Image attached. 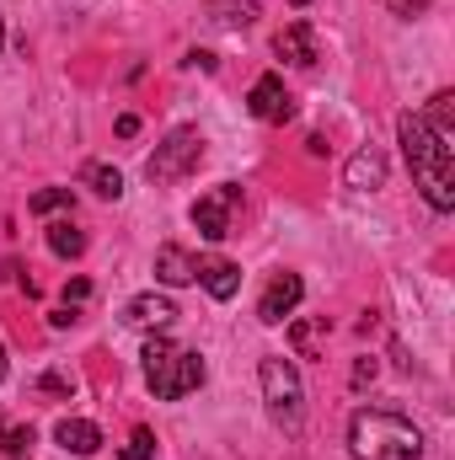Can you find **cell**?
<instances>
[{
	"mask_svg": "<svg viewBox=\"0 0 455 460\" xmlns=\"http://www.w3.org/2000/svg\"><path fill=\"white\" fill-rule=\"evenodd\" d=\"M397 139H402V155H407L413 182H418V193L429 199V209L451 215V209H455V161H451V145H440V139H434V128H429L418 113H402V118H397Z\"/></svg>",
	"mask_w": 455,
	"mask_h": 460,
	"instance_id": "obj_1",
	"label": "cell"
},
{
	"mask_svg": "<svg viewBox=\"0 0 455 460\" xmlns=\"http://www.w3.org/2000/svg\"><path fill=\"white\" fill-rule=\"evenodd\" d=\"M348 456L353 460H424V434L391 407H364L348 423Z\"/></svg>",
	"mask_w": 455,
	"mask_h": 460,
	"instance_id": "obj_2",
	"label": "cell"
},
{
	"mask_svg": "<svg viewBox=\"0 0 455 460\" xmlns=\"http://www.w3.org/2000/svg\"><path fill=\"white\" fill-rule=\"evenodd\" d=\"M145 385L161 396V402H183L188 391H199L204 385V358L193 353V348H177L172 338H150L145 343Z\"/></svg>",
	"mask_w": 455,
	"mask_h": 460,
	"instance_id": "obj_3",
	"label": "cell"
},
{
	"mask_svg": "<svg viewBox=\"0 0 455 460\" xmlns=\"http://www.w3.org/2000/svg\"><path fill=\"white\" fill-rule=\"evenodd\" d=\"M257 385H263L268 418L295 434V429L306 423V385H300V369H295L284 353H268V358L257 364Z\"/></svg>",
	"mask_w": 455,
	"mask_h": 460,
	"instance_id": "obj_4",
	"label": "cell"
},
{
	"mask_svg": "<svg viewBox=\"0 0 455 460\" xmlns=\"http://www.w3.org/2000/svg\"><path fill=\"white\" fill-rule=\"evenodd\" d=\"M199 161H204V134H199L193 123H177V128L156 145V155L145 161V177H150V182H177V177H188Z\"/></svg>",
	"mask_w": 455,
	"mask_h": 460,
	"instance_id": "obj_5",
	"label": "cell"
},
{
	"mask_svg": "<svg viewBox=\"0 0 455 460\" xmlns=\"http://www.w3.org/2000/svg\"><path fill=\"white\" fill-rule=\"evenodd\" d=\"M236 204H241V188H236V182H220V188H210V193L193 204V226H199V235H204V241H226Z\"/></svg>",
	"mask_w": 455,
	"mask_h": 460,
	"instance_id": "obj_6",
	"label": "cell"
},
{
	"mask_svg": "<svg viewBox=\"0 0 455 460\" xmlns=\"http://www.w3.org/2000/svg\"><path fill=\"white\" fill-rule=\"evenodd\" d=\"M300 295H306L300 273H279V279L263 289V300H257V322H263V327H279V322L300 305Z\"/></svg>",
	"mask_w": 455,
	"mask_h": 460,
	"instance_id": "obj_7",
	"label": "cell"
},
{
	"mask_svg": "<svg viewBox=\"0 0 455 460\" xmlns=\"http://www.w3.org/2000/svg\"><path fill=\"white\" fill-rule=\"evenodd\" d=\"M172 322H177V305L166 295H134L123 305V327H134V332H166Z\"/></svg>",
	"mask_w": 455,
	"mask_h": 460,
	"instance_id": "obj_8",
	"label": "cell"
},
{
	"mask_svg": "<svg viewBox=\"0 0 455 460\" xmlns=\"http://www.w3.org/2000/svg\"><path fill=\"white\" fill-rule=\"evenodd\" d=\"M246 108H252V118H263V123H290L295 118V102H290V92H284L279 75H257Z\"/></svg>",
	"mask_w": 455,
	"mask_h": 460,
	"instance_id": "obj_9",
	"label": "cell"
},
{
	"mask_svg": "<svg viewBox=\"0 0 455 460\" xmlns=\"http://www.w3.org/2000/svg\"><path fill=\"white\" fill-rule=\"evenodd\" d=\"M273 54L279 59H290V65H300V70H311L317 59H322V49H317V32H311V22H290L279 38H273Z\"/></svg>",
	"mask_w": 455,
	"mask_h": 460,
	"instance_id": "obj_10",
	"label": "cell"
},
{
	"mask_svg": "<svg viewBox=\"0 0 455 460\" xmlns=\"http://www.w3.org/2000/svg\"><path fill=\"white\" fill-rule=\"evenodd\" d=\"M156 279L172 284V289H177V284H193V279H199V262H193L177 241H166V246L156 252Z\"/></svg>",
	"mask_w": 455,
	"mask_h": 460,
	"instance_id": "obj_11",
	"label": "cell"
},
{
	"mask_svg": "<svg viewBox=\"0 0 455 460\" xmlns=\"http://www.w3.org/2000/svg\"><path fill=\"white\" fill-rule=\"evenodd\" d=\"M54 439H59V450H70V456H97V450H103V429L86 423V418H65V423L54 429Z\"/></svg>",
	"mask_w": 455,
	"mask_h": 460,
	"instance_id": "obj_12",
	"label": "cell"
},
{
	"mask_svg": "<svg viewBox=\"0 0 455 460\" xmlns=\"http://www.w3.org/2000/svg\"><path fill=\"white\" fill-rule=\"evenodd\" d=\"M199 284H204L215 300H230V295L241 289V268L226 262V257H210V262H199Z\"/></svg>",
	"mask_w": 455,
	"mask_h": 460,
	"instance_id": "obj_13",
	"label": "cell"
},
{
	"mask_svg": "<svg viewBox=\"0 0 455 460\" xmlns=\"http://www.w3.org/2000/svg\"><path fill=\"white\" fill-rule=\"evenodd\" d=\"M380 182H386V155H380V150H359V155L348 161V188L370 193V188H380Z\"/></svg>",
	"mask_w": 455,
	"mask_h": 460,
	"instance_id": "obj_14",
	"label": "cell"
},
{
	"mask_svg": "<svg viewBox=\"0 0 455 460\" xmlns=\"http://www.w3.org/2000/svg\"><path fill=\"white\" fill-rule=\"evenodd\" d=\"M418 118L434 128V139H440V145H455V97H451V92H434V97H429V108H424Z\"/></svg>",
	"mask_w": 455,
	"mask_h": 460,
	"instance_id": "obj_15",
	"label": "cell"
},
{
	"mask_svg": "<svg viewBox=\"0 0 455 460\" xmlns=\"http://www.w3.org/2000/svg\"><path fill=\"white\" fill-rule=\"evenodd\" d=\"M322 338H327V316H311V322H295V327H290V348H295L300 358H317Z\"/></svg>",
	"mask_w": 455,
	"mask_h": 460,
	"instance_id": "obj_16",
	"label": "cell"
},
{
	"mask_svg": "<svg viewBox=\"0 0 455 460\" xmlns=\"http://www.w3.org/2000/svg\"><path fill=\"white\" fill-rule=\"evenodd\" d=\"M220 27H252L257 22V0H210Z\"/></svg>",
	"mask_w": 455,
	"mask_h": 460,
	"instance_id": "obj_17",
	"label": "cell"
},
{
	"mask_svg": "<svg viewBox=\"0 0 455 460\" xmlns=\"http://www.w3.org/2000/svg\"><path fill=\"white\" fill-rule=\"evenodd\" d=\"M0 456L5 460H27L32 456V429L22 423V429H11L5 418H0Z\"/></svg>",
	"mask_w": 455,
	"mask_h": 460,
	"instance_id": "obj_18",
	"label": "cell"
},
{
	"mask_svg": "<svg viewBox=\"0 0 455 460\" xmlns=\"http://www.w3.org/2000/svg\"><path fill=\"white\" fill-rule=\"evenodd\" d=\"M86 188L103 193V199H123V177H118V166H103V161L86 166Z\"/></svg>",
	"mask_w": 455,
	"mask_h": 460,
	"instance_id": "obj_19",
	"label": "cell"
},
{
	"mask_svg": "<svg viewBox=\"0 0 455 460\" xmlns=\"http://www.w3.org/2000/svg\"><path fill=\"white\" fill-rule=\"evenodd\" d=\"M49 246H54L59 257H81V252H86V235L70 226V220H59V226H49Z\"/></svg>",
	"mask_w": 455,
	"mask_h": 460,
	"instance_id": "obj_20",
	"label": "cell"
},
{
	"mask_svg": "<svg viewBox=\"0 0 455 460\" xmlns=\"http://www.w3.org/2000/svg\"><path fill=\"white\" fill-rule=\"evenodd\" d=\"M27 209H32V215H54V209H70V188H43V193H32V199H27Z\"/></svg>",
	"mask_w": 455,
	"mask_h": 460,
	"instance_id": "obj_21",
	"label": "cell"
},
{
	"mask_svg": "<svg viewBox=\"0 0 455 460\" xmlns=\"http://www.w3.org/2000/svg\"><path fill=\"white\" fill-rule=\"evenodd\" d=\"M150 456H156V434L150 429H134L129 445H123V460H150Z\"/></svg>",
	"mask_w": 455,
	"mask_h": 460,
	"instance_id": "obj_22",
	"label": "cell"
},
{
	"mask_svg": "<svg viewBox=\"0 0 455 460\" xmlns=\"http://www.w3.org/2000/svg\"><path fill=\"white\" fill-rule=\"evenodd\" d=\"M92 300V279H70L65 284V305H86Z\"/></svg>",
	"mask_w": 455,
	"mask_h": 460,
	"instance_id": "obj_23",
	"label": "cell"
},
{
	"mask_svg": "<svg viewBox=\"0 0 455 460\" xmlns=\"http://www.w3.org/2000/svg\"><path fill=\"white\" fill-rule=\"evenodd\" d=\"M386 5H391L397 16H424V11H429L434 0H386Z\"/></svg>",
	"mask_w": 455,
	"mask_h": 460,
	"instance_id": "obj_24",
	"label": "cell"
},
{
	"mask_svg": "<svg viewBox=\"0 0 455 460\" xmlns=\"http://www.w3.org/2000/svg\"><path fill=\"white\" fill-rule=\"evenodd\" d=\"M375 369H380L375 358H359V364H353V385H370V380H375Z\"/></svg>",
	"mask_w": 455,
	"mask_h": 460,
	"instance_id": "obj_25",
	"label": "cell"
},
{
	"mask_svg": "<svg viewBox=\"0 0 455 460\" xmlns=\"http://www.w3.org/2000/svg\"><path fill=\"white\" fill-rule=\"evenodd\" d=\"M43 391H59V396H70V391H76V380H65V375H43Z\"/></svg>",
	"mask_w": 455,
	"mask_h": 460,
	"instance_id": "obj_26",
	"label": "cell"
},
{
	"mask_svg": "<svg viewBox=\"0 0 455 460\" xmlns=\"http://www.w3.org/2000/svg\"><path fill=\"white\" fill-rule=\"evenodd\" d=\"M188 65H193V70H215V54H210V49H193Z\"/></svg>",
	"mask_w": 455,
	"mask_h": 460,
	"instance_id": "obj_27",
	"label": "cell"
},
{
	"mask_svg": "<svg viewBox=\"0 0 455 460\" xmlns=\"http://www.w3.org/2000/svg\"><path fill=\"white\" fill-rule=\"evenodd\" d=\"M49 322H54V327H59V332H65V327H76V305H59V311H54V316H49Z\"/></svg>",
	"mask_w": 455,
	"mask_h": 460,
	"instance_id": "obj_28",
	"label": "cell"
},
{
	"mask_svg": "<svg viewBox=\"0 0 455 460\" xmlns=\"http://www.w3.org/2000/svg\"><path fill=\"white\" fill-rule=\"evenodd\" d=\"M134 134H139V118L123 113V118H118V139H134Z\"/></svg>",
	"mask_w": 455,
	"mask_h": 460,
	"instance_id": "obj_29",
	"label": "cell"
},
{
	"mask_svg": "<svg viewBox=\"0 0 455 460\" xmlns=\"http://www.w3.org/2000/svg\"><path fill=\"white\" fill-rule=\"evenodd\" d=\"M0 380H5V343H0Z\"/></svg>",
	"mask_w": 455,
	"mask_h": 460,
	"instance_id": "obj_30",
	"label": "cell"
},
{
	"mask_svg": "<svg viewBox=\"0 0 455 460\" xmlns=\"http://www.w3.org/2000/svg\"><path fill=\"white\" fill-rule=\"evenodd\" d=\"M0 49H5V16H0Z\"/></svg>",
	"mask_w": 455,
	"mask_h": 460,
	"instance_id": "obj_31",
	"label": "cell"
},
{
	"mask_svg": "<svg viewBox=\"0 0 455 460\" xmlns=\"http://www.w3.org/2000/svg\"><path fill=\"white\" fill-rule=\"evenodd\" d=\"M295 5H311V0H295Z\"/></svg>",
	"mask_w": 455,
	"mask_h": 460,
	"instance_id": "obj_32",
	"label": "cell"
}]
</instances>
